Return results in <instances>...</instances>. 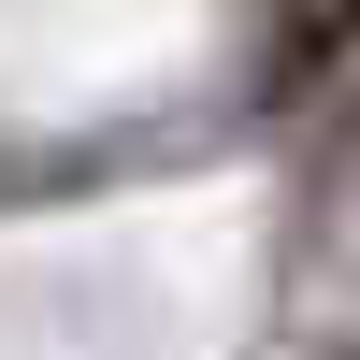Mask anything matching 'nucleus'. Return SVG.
I'll return each mask as SVG.
<instances>
[{
    "instance_id": "obj_1",
    "label": "nucleus",
    "mask_w": 360,
    "mask_h": 360,
    "mask_svg": "<svg viewBox=\"0 0 360 360\" xmlns=\"http://www.w3.org/2000/svg\"><path fill=\"white\" fill-rule=\"evenodd\" d=\"M346 44H360V0H274V101H288V86H317Z\"/></svg>"
}]
</instances>
